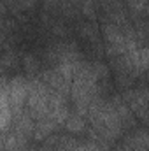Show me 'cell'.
Returning <instances> with one entry per match:
<instances>
[{
  "mask_svg": "<svg viewBox=\"0 0 149 151\" xmlns=\"http://www.w3.org/2000/svg\"><path fill=\"white\" fill-rule=\"evenodd\" d=\"M5 86H7V95H9V102H11V107H12V114H14V119H16L25 111L30 81H27L21 76H16V77L11 79V83L5 81Z\"/></svg>",
  "mask_w": 149,
  "mask_h": 151,
  "instance_id": "obj_1",
  "label": "cell"
},
{
  "mask_svg": "<svg viewBox=\"0 0 149 151\" xmlns=\"http://www.w3.org/2000/svg\"><path fill=\"white\" fill-rule=\"evenodd\" d=\"M112 106L116 107V111L119 114V118H121V123H123V127H126V128H133L135 125H137V121H135V118L132 116L130 113V109L126 107V102L123 100V97H112L111 99Z\"/></svg>",
  "mask_w": 149,
  "mask_h": 151,
  "instance_id": "obj_2",
  "label": "cell"
},
{
  "mask_svg": "<svg viewBox=\"0 0 149 151\" xmlns=\"http://www.w3.org/2000/svg\"><path fill=\"white\" fill-rule=\"evenodd\" d=\"M125 142L133 151H149V132L139 130L135 134H130V135H126Z\"/></svg>",
  "mask_w": 149,
  "mask_h": 151,
  "instance_id": "obj_3",
  "label": "cell"
},
{
  "mask_svg": "<svg viewBox=\"0 0 149 151\" xmlns=\"http://www.w3.org/2000/svg\"><path fill=\"white\" fill-rule=\"evenodd\" d=\"M58 123L51 118H44V119H39L35 123V134H34V139L35 141H42L46 139L47 135H51L54 130H56Z\"/></svg>",
  "mask_w": 149,
  "mask_h": 151,
  "instance_id": "obj_4",
  "label": "cell"
},
{
  "mask_svg": "<svg viewBox=\"0 0 149 151\" xmlns=\"http://www.w3.org/2000/svg\"><path fill=\"white\" fill-rule=\"evenodd\" d=\"M65 128H67L69 132H72V134H79V132L86 130V121H84L82 116H79V114H70L69 119L65 121Z\"/></svg>",
  "mask_w": 149,
  "mask_h": 151,
  "instance_id": "obj_5",
  "label": "cell"
},
{
  "mask_svg": "<svg viewBox=\"0 0 149 151\" xmlns=\"http://www.w3.org/2000/svg\"><path fill=\"white\" fill-rule=\"evenodd\" d=\"M146 70H149V47H140L139 62H137V72H146Z\"/></svg>",
  "mask_w": 149,
  "mask_h": 151,
  "instance_id": "obj_6",
  "label": "cell"
},
{
  "mask_svg": "<svg viewBox=\"0 0 149 151\" xmlns=\"http://www.w3.org/2000/svg\"><path fill=\"white\" fill-rule=\"evenodd\" d=\"M25 67H27L28 74H34V72H37V70H39L40 63H39V62L35 60V58H34V56L27 55V56H25Z\"/></svg>",
  "mask_w": 149,
  "mask_h": 151,
  "instance_id": "obj_7",
  "label": "cell"
},
{
  "mask_svg": "<svg viewBox=\"0 0 149 151\" xmlns=\"http://www.w3.org/2000/svg\"><path fill=\"white\" fill-rule=\"evenodd\" d=\"M82 12H84V16H88V18H93V16H95V12H93V2H91V0H84V2H82Z\"/></svg>",
  "mask_w": 149,
  "mask_h": 151,
  "instance_id": "obj_8",
  "label": "cell"
},
{
  "mask_svg": "<svg viewBox=\"0 0 149 151\" xmlns=\"http://www.w3.org/2000/svg\"><path fill=\"white\" fill-rule=\"evenodd\" d=\"M123 148H125V151H133V150H132V148H130V146H128V144H126V142L123 144Z\"/></svg>",
  "mask_w": 149,
  "mask_h": 151,
  "instance_id": "obj_9",
  "label": "cell"
},
{
  "mask_svg": "<svg viewBox=\"0 0 149 151\" xmlns=\"http://www.w3.org/2000/svg\"><path fill=\"white\" fill-rule=\"evenodd\" d=\"M114 151H125V148H123V146H117V148H116Z\"/></svg>",
  "mask_w": 149,
  "mask_h": 151,
  "instance_id": "obj_10",
  "label": "cell"
}]
</instances>
